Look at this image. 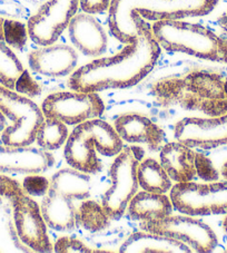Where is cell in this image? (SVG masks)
I'll return each instance as SVG.
<instances>
[{
    "label": "cell",
    "mask_w": 227,
    "mask_h": 253,
    "mask_svg": "<svg viewBox=\"0 0 227 253\" xmlns=\"http://www.w3.org/2000/svg\"><path fill=\"white\" fill-rule=\"evenodd\" d=\"M3 37L7 45L21 49L27 42L28 30L24 24L15 20L3 21Z\"/></svg>",
    "instance_id": "27"
},
{
    "label": "cell",
    "mask_w": 227,
    "mask_h": 253,
    "mask_svg": "<svg viewBox=\"0 0 227 253\" xmlns=\"http://www.w3.org/2000/svg\"><path fill=\"white\" fill-rule=\"evenodd\" d=\"M115 129L123 141L130 144H146L151 151L161 148L164 132L148 117L136 113L119 116L115 121Z\"/></svg>",
    "instance_id": "16"
},
{
    "label": "cell",
    "mask_w": 227,
    "mask_h": 253,
    "mask_svg": "<svg viewBox=\"0 0 227 253\" xmlns=\"http://www.w3.org/2000/svg\"><path fill=\"white\" fill-rule=\"evenodd\" d=\"M160 164L172 181L190 182L196 174V152L181 142L165 144L160 148Z\"/></svg>",
    "instance_id": "18"
},
{
    "label": "cell",
    "mask_w": 227,
    "mask_h": 253,
    "mask_svg": "<svg viewBox=\"0 0 227 253\" xmlns=\"http://www.w3.org/2000/svg\"><path fill=\"white\" fill-rule=\"evenodd\" d=\"M170 200L176 211L190 216L227 214V181L183 182L173 185Z\"/></svg>",
    "instance_id": "8"
},
{
    "label": "cell",
    "mask_w": 227,
    "mask_h": 253,
    "mask_svg": "<svg viewBox=\"0 0 227 253\" xmlns=\"http://www.w3.org/2000/svg\"><path fill=\"white\" fill-rule=\"evenodd\" d=\"M123 139L107 122L90 120L76 125L65 144V159L71 168L86 174L102 171L97 152L105 156H116L123 150Z\"/></svg>",
    "instance_id": "4"
},
{
    "label": "cell",
    "mask_w": 227,
    "mask_h": 253,
    "mask_svg": "<svg viewBox=\"0 0 227 253\" xmlns=\"http://www.w3.org/2000/svg\"><path fill=\"white\" fill-rule=\"evenodd\" d=\"M10 201L16 230L21 241L34 252L48 253L54 251V246L48 237V225L36 201L24 191Z\"/></svg>",
    "instance_id": "12"
},
{
    "label": "cell",
    "mask_w": 227,
    "mask_h": 253,
    "mask_svg": "<svg viewBox=\"0 0 227 253\" xmlns=\"http://www.w3.org/2000/svg\"><path fill=\"white\" fill-rule=\"evenodd\" d=\"M174 136L191 148L212 150L227 145V114L207 119L186 117L176 123Z\"/></svg>",
    "instance_id": "13"
},
{
    "label": "cell",
    "mask_w": 227,
    "mask_h": 253,
    "mask_svg": "<svg viewBox=\"0 0 227 253\" xmlns=\"http://www.w3.org/2000/svg\"><path fill=\"white\" fill-rule=\"evenodd\" d=\"M157 97L182 107L204 112L209 117L227 114V77L216 73L193 72L184 78L165 80L155 85Z\"/></svg>",
    "instance_id": "3"
},
{
    "label": "cell",
    "mask_w": 227,
    "mask_h": 253,
    "mask_svg": "<svg viewBox=\"0 0 227 253\" xmlns=\"http://www.w3.org/2000/svg\"><path fill=\"white\" fill-rule=\"evenodd\" d=\"M222 175L224 176L225 181H227V162L224 165H223V168H222Z\"/></svg>",
    "instance_id": "37"
},
{
    "label": "cell",
    "mask_w": 227,
    "mask_h": 253,
    "mask_svg": "<svg viewBox=\"0 0 227 253\" xmlns=\"http://www.w3.org/2000/svg\"><path fill=\"white\" fill-rule=\"evenodd\" d=\"M54 251L57 253H90L96 252L80 240L71 237H63L57 240L54 246Z\"/></svg>",
    "instance_id": "29"
},
{
    "label": "cell",
    "mask_w": 227,
    "mask_h": 253,
    "mask_svg": "<svg viewBox=\"0 0 227 253\" xmlns=\"http://www.w3.org/2000/svg\"><path fill=\"white\" fill-rule=\"evenodd\" d=\"M23 191V186L19 184L18 181L0 174V196H5L10 200Z\"/></svg>",
    "instance_id": "32"
},
{
    "label": "cell",
    "mask_w": 227,
    "mask_h": 253,
    "mask_svg": "<svg viewBox=\"0 0 227 253\" xmlns=\"http://www.w3.org/2000/svg\"><path fill=\"white\" fill-rule=\"evenodd\" d=\"M30 68L35 73L48 77L67 76L74 72L78 55L68 45H47L32 51L28 56Z\"/></svg>",
    "instance_id": "14"
},
{
    "label": "cell",
    "mask_w": 227,
    "mask_h": 253,
    "mask_svg": "<svg viewBox=\"0 0 227 253\" xmlns=\"http://www.w3.org/2000/svg\"><path fill=\"white\" fill-rule=\"evenodd\" d=\"M218 0H112L108 24L114 37L128 43L137 34L135 17L147 20L184 19L208 15Z\"/></svg>",
    "instance_id": "2"
},
{
    "label": "cell",
    "mask_w": 227,
    "mask_h": 253,
    "mask_svg": "<svg viewBox=\"0 0 227 253\" xmlns=\"http://www.w3.org/2000/svg\"><path fill=\"white\" fill-rule=\"evenodd\" d=\"M137 34L118 54L95 59L74 72L68 81L72 90L99 93L108 89H125L143 81L157 64L160 46L151 26L136 16Z\"/></svg>",
    "instance_id": "1"
},
{
    "label": "cell",
    "mask_w": 227,
    "mask_h": 253,
    "mask_svg": "<svg viewBox=\"0 0 227 253\" xmlns=\"http://www.w3.org/2000/svg\"><path fill=\"white\" fill-rule=\"evenodd\" d=\"M41 110L45 117L56 119L66 125H78L102 116L105 104L98 93L58 91L43 99Z\"/></svg>",
    "instance_id": "10"
},
{
    "label": "cell",
    "mask_w": 227,
    "mask_h": 253,
    "mask_svg": "<svg viewBox=\"0 0 227 253\" xmlns=\"http://www.w3.org/2000/svg\"><path fill=\"white\" fill-rule=\"evenodd\" d=\"M49 187L72 200H87L91 193V178L74 168L63 169L52 175Z\"/></svg>",
    "instance_id": "21"
},
{
    "label": "cell",
    "mask_w": 227,
    "mask_h": 253,
    "mask_svg": "<svg viewBox=\"0 0 227 253\" xmlns=\"http://www.w3.org/2000/svg\"><path fill=\"white\" fill-rule=\"evenodd\" d=\"M112 0H79V6L87 14H100L109 9Z\"/></svg>",
    "instance_id": "33"
},
{
    "label": "cell",
    "mask_w": 227,
    "mask_h": 253,
    "mask_svg": "<svg viewBox=\"0 0 227 253\" xmlns=\"http://www.w3.org/2000/svg\"><path fill=\"white\" fill-rule=\"evenodd\" d=\"M138 183L144 191L151 193H167L172 190V178L161 164L154 159H143L138 165Z\"/></svg>",
    "instance_id": "23"
},
{
    "label": "cell",
    "mask_w": 227,
    "mask_h": 253,
    "mask_svg": "<svg viewBox=\"0 0 227 253\" xmlns=\"http://www.w3.org/2000/svg\"><path fill=\"white\" fill-rule=\"evenodd\" d=\"M79 0H48L28 20L30 39L39 46L54 43L77 14Z\"/></svg>",
    "instance_id": "11"
},
{
    "label": "cell",
    "mask_w": 227,
    "mask_h": 253,
    "mask_svg": "<svg viewBox=\"0 0 227 253\" xmlns=\"http://www.w3.org/2000/svg\"><path fill=\"white\" fill-rule=\"evenodd\" d=\"M68 32L74 46L86 56L97 57L107 49V35L91 14H76L69 23Z\"/></svg>",
    "instance_id": "15"
},
{
    "label": "cell",
    "mask_w": 227,
    "mask_h": 253,
    "mask_svg": "<svg viewBox=\"0 0 227 253\" xmlns=\"http://www.w3.org/2000/svg\"><path fill=\"white\" fill-rule=\"evenodd\" d=\"M223 228H224V230H225V232L227 233V214H226V216H225V219H224V221H223Z\"/></svg>",
    "instance_id": "38"
},
{
    "label": "cell",
    "mask_w": 227,
    "mask_h": 253,
    "mask_svg": "<svg viewBox=\"0 0 227 253\" xmlns=\"http://www.w3.org/2000/svg\"><path fill=\"white\" fill-rule=\"evenodd\" d=\"M7 127V123H6V116L0 112V134L3 132V129Z\"/></svg>",
    "instance_id": "35"
},
{
    "label": "cell",
    "mask_w": 227,
    "mask_h": 253,
    "mask_svg": "<svg viewBox=\"0 0 227 253\" xmlns=\"http://www.w3.org/2000/svg\"><path fill=\"white\" fill-rule=\"evenodd\" d=\"M139 228L146 232L176 239L193 252L208 253L217 247V235L208 224L190 215H168L161 220L141 221Z\"/></svg>",
    "instance_id": "9"
},
{
    "label": "cell",
    "mask_w": 227,
    "mask_h": 253,
    "mask_svg": "<svg viewBox=\"0 0 227 253\" xmlns=\"http://www.w3.org/2000/svg\"><path fill=\"white\" fill-rule=\"evenodd\" d=\"M40 210L47 225L55 231H73L78 224V209L73 200L50 187L42 196Z\"/></svg>",
    "instance_id": "17"
},
{
    "label": "cell",
    "mask_w": 227,
    "mask_h": 253,
    "mask_svg": "<svg viewBox=\"0 0 227 253\" xmlns=\"http://www.w3.org/2000/svg\"><path fill=\"white\" fill-rule=\"evenodd\" d=\"M195 167H196V174L202 178L203 181L206 182H214L218 178V172L214 167V164L207 156L203 155L202 153L196 152L195 158Z\"/></svg>",
    "instance_id": "30"
},
{
    "label": "cell",
    "mask_w": 227,
    "mask_h": 253,
    "mask_svg": "<svg viewBox=\"0 0 227 253\" xmlns=\"http://www.w3.org/2000/svg\"><path fill=\"white\" fill-rule=\"evenodd\" d=\"M15 89L17 90V93L28 96V97H36V96L41 94L40 86L34 81V78L30 76V74L26 69L17 81Z\"/></svg>",
    "instance_id": "31"
},
{
    "label": "cell",
    "mask_w": 227,
    "mask_h": 253,
    "mask_svg": "<svg viewBox=\"0 0 227 253\" xmlns=\"http://www.w3.org/2000/svg\"><path fill=\"white\" fill-rule=\"evenodd\" d=\"M151 30L160 48L172 53L221 62L222 38L202 25L182 19L160 20L155 21Z\"/></svg>",
    "instance_id": "5"
},
{
    "label": "cell",
    "mask_w": 227,
    "mask_h": 253,
    "mask_svg": "<svg viewBox=\"0 0 227 253\" xmlns=\"http://www.w3.org/2000/svg\"><path fill=\"white\" fill-rule=\"evenodd\" d=\"M145 156L141 146L123 147L111 167V187L105 192L102 206L112 220H119L124 215L130 200L137 193L138 165Z\"/></svg>",
    "instance_id": "7"
},
{
    "label": "cell",
    "mask_w": 227,
    "mask_h": 253,
    "mask_svg": "<svg viewBox=\"0 0 227 253\" xmlns=\"http://www.w3.org/2000/svg\"><path fill=\"white\" fill-rule=\"evenodd\" d=\"M121 253H191L193 250L184 242L164 235L146 232H136L130 235L119 248Z\"/></svg>",
    "instance_id": "19"
},
{
    "label": "cell",
    "mask_w": 227,
    "mask_h": 253,
    "mask_svg": "<svg viewBox=\"0 0 227 253\" xmlns=\"http://www.w3.org/2000/svg\"><path fill=\"white\" fill-rule=\"evenodd\" d=\"M24 71L23 64L11 48L5 42H0V85L14 90Z\"/></svg>",
    "instance_id": "26"
},
{
    "label": "cell",
    "mask_w": 227,
    "mask_h": 253,
    "mask_svg": "<svg viewBox=\"0 0 227 253\" xmlns=\"http://www.w3.org/2000/svg\"><path fill=\"white\" fill-rule=\"evenodd\" d=\"M3 20L1 17H0V42L5 41V37H3Z\"/></svg>",
    "instance_id": "36"
},
{
    "label": "cell",
    "mask_w": 227,
    "mask_h": 253,
    "mask_svg": "<svg viewBox=\"0 0 227 253\" xmlns=\"http://www.w3.org/2000/svg\"><path fill=\"white\" fill-rule=\"evenodd\" d=\"M69 136L67 125L56 119L45 117L36 134L38 146L45 151H55L66 144Z\"/></svg>",
    "instance_id": "24"
},
{
    "label": "cell",
    "mask_w": 227,
    "mask_h": 253,
    "mask_svg": "<svg viewBox=\"0 0 227 253\" xmlns=\"http://www.w3.org/2000/svg\"><path fill=\"white\" fill-rule=\"evenodd\" d=\"M0 112L11 122L1 133L7 147H27L36 141L45 115L34 100L0 85Z\"/></svg>",
    "instance_id": "6"
},
{
    "label": "cell",
    "mask_w": 227,
    "mask_h": 253,
    "mask_svg": "<svg viewBox=\"0 0 227 253\" xmlns=\"http://www.w3.org/2000/svg\"><path fill=\"white\" fill-rule=\"evenodd\" d=\"M111 216L103 206L95 201L86 200L78 209V223L89 232H99L111 223Z\"/></svg>",
    "instance_id": "25"
},
{
    "label": "cell",
    "mask_w": 227,
    "mask_h": 253,
    "mask_svg": "<svg viewBox=\"0 0 227 253\" xmlns=\"http://www.w3.org/2000/svg\"><path fill=\"white\" fill-rule=\"evenodd\" d=\"M5 196H0V252H34L21 241L17 233L11 201L6 202Z\"/></svg>",
    "instance_id": "22"
},
{
    "label": "cell",
    "mask_w": 227,
    "mask_h": 253,
    "mask_svg": "<svg viewBox=\"0 0 227 253\" xmlns=\"http://www.w3.org/2000/svg\"><path fill=\"white\" fill-rule=\"evenodd\" d=\"M50 182L45 176L41 175H29L25 177L23 182V190L27 195L39 198L45 196L49 190Z\"/></svg>",
    "instance_id": "28"
},
{
    "label": "cell",
    "mask_w": 227,
    "mask_h": 253,
    "mask_svg": "<svg viewBox=\"0 0 227 253\" xmlns=\"http://www.w3.org/2000/svg\"><path fill=\"white\" fill-rule=\"evenodd\" d=\"M221 62L227 64V39H223L221 42Z\"/></svg>",
    "instance_id": "34"
},
{
    "label": "cell",
    "mask_w": 227,
    "mask_h": 253,
    "mask_svg": "<svg viewBox=\"0 0 227 253\" xmlns=\"http://www.w3.org/2000/svg\"><path fill=\"white\" fill-rule=\"evenodd\" d=\"M173 203L163 193L142 191L134 195L127 207L129 216L136 221L161 220L172 214Z\"/></svg>",
    "instance_id": "20"
}]
</instances>
